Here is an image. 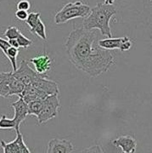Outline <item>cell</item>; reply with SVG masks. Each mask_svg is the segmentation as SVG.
Returning <instances> with one entry per match:
<instances>
[{
    "instance_id": "cell-8",
    "label": "cell",
    "mask_w": 152,
    "mask_h": 153,
    "mask_svg": "<svg viewBox=\"0 0 152 153\" xmlns=\"http://www.w3.org/2000/svg\"><path fill=\"white\" fill-rule=\"evenodd\" d=\"M74 146L65 139H52L48 144L46 153H72Z\"/></svg>"
},
{
    "instance_id": "cell-7",
    "label": "cell",
    "mask_w": 152,
    "mask_h": 153,
    "mask_svg": "<svg viewBox=\"0 0 152 153\" xmlns=\"http://www.w3.org/2000/svg\"><path fill=\"white\" fill-rule=\"evenodd\" d=\"M13 75L18 80H20L25 86H27L31 84L39 74H38L36 71H34L33 68L30 67L26 60H22L20 64V67L17 68L16 71H13Z\"/></svg>"
},
{
    "instance_id": "cell-32",
    "label": "cell",
    "mask_w": 152,
    "mask_h": 153,
    "mask_svg": "<svg viewBox=\"0 0 152 153\" xmlns=\"http://www.w3.org/2000/svg\"><path fill=\"white\" fill-rule=\"evenodd\" d=\"M151 3H152V0H151Z\"/></svg>"
},
{
    "instance_id": "cell-13",
    "label": "cell",
    "mask_w": 152,
    "mask_h": 153,
    "mask_svg": "<svg viewBox=\"0 0 152 153\" xmlns=\"http://www.w3.org/2000/svg\"><path fill=\"white\" fill-rule=\"evenodd\" d=\"M9 88H10V95L16 94L18 96H21V94L24 90L25 85L20 80H18L16 77L13 75V72H12V76L9 82Z\"/></svg>"
},
{
    "instance_id": "cell-10",
    "label": "cell",
    "mask_w": 152,
    "mask_h": 153,
    "mask_svg": "<svg viewBox=\"0 0 152 153\" xmlns=\"http://www.w3.org/2000/svg\"><path fill=\"white\" fill-rule=\"evenodd\" d=\"M112 145L114 146L121 148L122 152H135L137 147L136 140L131 135L124 134L112 140Z\"/></svg>"
},
{
    "instance_id": "cell-11",
    "label": "cell",
    "mask_w": 152,
    "mask_h": 153,
    "mask_svg": "<svg viewBox=\"0 0 152 153\" xmlns=\"http://www.w3.org/2000/svg\"><path fill=\"white\" fill-rule=\"evenodd\" d=\"M47 96H49V95H47L43 91L39 90L38 88H35L33 85L29 84V85L25 86L23 92L21 94V96H19V97H22L24 100V101L27 104H28L32 101L43 100V99L46 98Z\"/></svg>"
},
{
    "instance_id": "cell-6",
    "label": "cell",
    "mask_w": 152,
    "mask_h": 153,
    "mask_svg": "<svg viewBox=\"0 0 152 153\" xmlns=\"http://www.w3.org/2000/svg\"><path fill=\"white\" fill-rule=\"evenodd\" d=\"M35 88H38L39 90L43 91L47 95H58L60 93V89L58 84L54 81L49 79L46 76L38 75L33 82L31 83Z\"/></svg>"
},
{
    "instance_id": "cell-18",
    "label": "cell",
    "mask_w": 152,
    "mask_h": 153,
    "mask_svg": "<svg viewBox=\"0 0 152 153\" xmlns=\"http://www.w3.org/2000/svg\"><path fill=\"white\" fill-rule=\"evenodd\" d=\"M31 33L33 34H36L40 38H42L43 40H46L47 39V34H46V29H45V26H44V22H42V20H40L38 23L32 28Z\"/></svg>"
},
{
    "instance_id": "cell-26",
    "label": "cell",
    "mask_w": 152,
    "mask_h": 153,
    "mask_svg": "<svg viewBox=\"0 0 152 153\" xmlns=\"http://www.w3.org/2000/svg\"><path fill=\"white\" fill-rule=\"evenodd\" d=\"M12 76V72H0V84L9 82Z\"/></svg>"
},
{
    "instance_id": "cell-3",
    "label": "cell",
    "mask_w": 152,
    "mask_h": 153,
    "mask_svg": "<svg viewBox=\"0 0 152 153\" xmlns=\"http://www.w3.org/2000/svg\"><path fill=\"white\" fill-rule=\"evenodd\" d=\"M91 8L81 1L67 3L54 16V22L57 25L64 24L74 18H85L90 13Z\"/></svg>"
},
{
    "instance_id": "cell-29",
    "label": "cell",
    "mask_w": 152,
    "mask_h": 153,
    "mask_svg": "<svg viewBox=\"0 0 152 153\" xmlns=\"http://www.w3.org/2000/svg\"><path fill=\"white\" fill-rule=\"evenodd\" d=\"M8 41H9V44L10 45V47L16 48V49H19V48H20L19 43H18L16 38H15V39H10V40H8Z\"/></svg>"
},
{
    "instance_id": "cell-5",
    "label": "cell",
    "mask_w": 152,
    "mask_h": 153,
    "mask_svg": "<svg viewBox=\"0 0 152 153\" xmlns=\"http://www.w3.org/2000/svg\"><path fill=\"white\" fill-rule=\"evenodd\" d=\"M98 45L100 48L107 50L117 49L121 51H128L133 46V40L127 36L123 38H105L99 40Z\"/></svg>"
},
{
    "instance_id": "cell-12",
    "label": "cell",
    "mask_w": 152,
    "mask_h": 153,
    "mask_svg": "<svg viewBox=\"0 0 152 153\" xmlns=\"http://www.w3.org/2000/svg\"><path fill=\"white\" fill-rule=\"evenodd\" d=\"M11 106L15 111V116L14 119L16 121L17 123L21 125L22 122L26 120L27 116L28 115V107L27 104L24 101V100L22 97H19L16 101L11 104Z\"/></svg>"
},
{
    "instance_id": "cell-4",
    "label": "cell",
    "mask_w": 152,
    "mask_h": 153,
    "mask_svg": "<svg viewBox=\"0 0 152 153\" xmlns=\"http://www.w3.org/2000/svg\"><path fill=\"white\" fill-rule=\"evenodd\" d=\"M60 108V100L58 95H49L44 99V106L37 117L39 124H44L48 121L53 119L58 115Z\"/></svg>"
},
{
    "instance_id": "cell-31",
    "label": "cell",
    "mask_w": 152,
    "mask_h": 153,
    "mask_svg": "<svg viewBox=\"0 0 152 153\" xmlns=\"http://www.w3.org/2000/svg\"><path fill=\"white\" fill-rule=\"evenodd\" d=\"M122 153H135V152H122Z\"/></svg>"
},
{
    "instance_id": "cell-14",
    "label": "cell",
    "mask_w": 152,
    "mask_h": 153,
    "mask_svg": "<svg viewBox=\"0 0 152 153\" xmlns=\"http://www.w3.org/2000/svg\"><path fill=\"white\" fill-rule=\"evenodd\" d=\"M0 144H1V147L4 151V153H21L20 146L16 138L11 142H5L4 140H1Z\"/></svg>"
},
{
    "instance_id": "cell-21",
    "label": "cell",
    "mask_w": 152,
    "mask_h": 153,
    "mask_svg": "<svg viewBox=\"0 0 152 153\" xmlns=\"http://www.w3.org/2000/svg\"><path fill=\"white\" fill-rule=\"evenodd\" d=\"M20 33H21V31L19 29H17L16 27H9L6 29L4 35V37L10 40V39H15V38H18Z\"/></svg>"
},
{
    "instance_id": "cell-9",
    "label": "cell",
    "mask_w": 152,
    "mask_h": 153,
    "mask_svg": "<svg viewBox=\"0 0 152 153\" xmlns=\"http://www.w3.org/2000/svg\"><path fill=\"white\" fill-rule=\"evenodd\" d=\"M30 62L34 66L35 71L38 74L46 76V73L52 66L53 60L48 55H39L30 59Z\"/></svg>"
},
{
    "instance_id": "cell-24",
    "label": "cell",
    "mask_w": 152,
    "mask_h": 153,
    "mask_svg": "<svg viewBox=\"0 0 152 153\" xmlns=\"http://www.w3.org/2000/svg\"><path fill=\"white\" fill-rule=\"evenodd\" d=\"M31 8V4L28 0H21L17 3V10L27 11Z\"/></svg>"
},
{
    "instance_id": "cell-2",
    "label": "cell",
    "mask_w": 152,
    "mask_h": 153,
    "mask_svg": "<svg viewBox=\"0 0 152 153\" xmlns=\"http://www.w3.org/2000/svg\"><path fill=\"white\" fill-rule=\"evenodd\" d=\"M116 13V8L113 4H98L93 7L88 16L84 18L82 27L86 30L98 29L103 36L112 38L110 21Z\"/></svg>"
},
{
    "instance_id": "cell-20",
    "label": "cell",
    "mask_w": 152,
    "mask_h": 153,
    "mask_svg": "<svg viewBox=\"0 0 152 153\" xmlns=\"http://www.w3.org/2000/svg\"><path fill=\"white\" fill-rule=\"evenodd\" d=\"M16 139L18 140V143H19V146H20V152H21V153H32L31 151L29 150V148L27 147L25 141H24L23 135L21 133V130H17L16 131Z\"/></svg>"
},
{
    "instance_id": "cell-15",
    "label": "cell",
    "mask_w": 152,
    "mask_h": 153,
    "mask_svg": "<svg viewBox=\"0 0 152 153\" xmlns=\"http://www.w3.org/2000/svg\"><path fill=\"white\" fill-rule=\"evenodd\" d=\"M0 128L3 129H11L14 128L16 131L20 130V124L14 118H8L3 115L0 118Z\"/></svg>"
},
{
    "instance_id": "cell-17",
    "label": "cell",
    "mask_w": 152,
    "mask_h": 153,
    "mask_svg": "<svg viewBox=\"0 0 152 153\" xmlns=\"http://www.w3.org/2000/svg\"><path fill=\"white\" fill-rule=\"evenodd\" d=\"M18 55H19V49H16V48H13V47L9 48L5 55L7 59L10 61L11 65H12V68H13V71L17 70L16 59Z\"/></svg>"
},
{
    "instance_id": "cell-19",
    "label": "cell",
    "mask_w": 152,
    "mask_h": 153,
    "mask_svg": "<svg viewBox=\"0 0 152 153\" xmlns=\"http://www.w3.org/2000/svg\"><path fill=\"white\" fill-rule=\"evenodd\" d=\"M40 16H41V13L40 12H36V13L32 12V13L28 14V16H27L26 22H27V24L30 27L31 29L34 27L38 24V22L41 20Z\"/></svg>"
},
{
    "instance_id": "cell-28",
    "label": "cell",
    "mask_w": 152,
    "mask_h": 153,
    "mask_svg": "<svg viewBox=\"0 0 152 153\" xmlns=\"http://www.w3.org/2000/svg\"><path fill=\"white\" fill-rule=\"evenodd\" d=\"M9 95V88L5 84H0V96L7 97Z\"/></svg>"
},
{
    "instance_id": "cell-16",
    "label": "cell",
    "mask_w": 152,
    "mask_h": 153,
    "mask_svg": "<svg viewBox=\"0 0 152 153\" xmlns=\"http://www.w3.org/2000/svg\"><path fill=\"white\" fill-rule=\"evenodd\" d=\"M43 106H44V99L28 103L27 104L28 115H34V116L38 117L40 111L43 109Z\"/></svg>"
},
{
    "instance_id": "cell-30",
    "label": "cell",
    "mask_w": 152,
    "mask_h": 153,
    "mask_svg": "<svg viewBox=\"0 0 152 153\" xmlns=\"http://www.w3.org/2000/svg\"><path fill=\"white\" fill-rule=\"evenodd\" d=\"M114 0H105V4H113Z\"/></svg>"
},
{
    "instance_id": "cell-1",
    "label": "cell",
    "mask_w": 152,
    "mask_h": 153,
    "mask_svg": "<svg viewBox=\"0 0 152 153\" xmlns=\"http://www.w3.org/2000/svg\"><path fill=\"white\" fill-rule=\"evenodd\" d=\"M98 38L94 30L76 28L68 35L65 44L70 61L92 77L100 76L115 64L110 52L98 45Z\"/></svg>"
},
{
    "instance_id": "cell-25",
    "label": "cell",
    "mask_w": 152,
    "mask_h": 153,
    "mask_svg": "<svg viewBox=\"0 0 152 153\" xmlns=\"http://www.w3.org/2000/svg\"><path fill=\"white\" fill-rule=\"evenodd\" d=\"M10 48V45L9 44V41H7L6 39L0 38V49L2 50V52L4 54V55L7 53V50Z\"/></svg>"
},
{
    "instance_id": "cell-23",
    "label": "cell",
    "mask_w": 152,
    "mask_h": 153,
    "mask_svg": "<svg viewBox=\"0 0 152 153\" xmlns=\"http://www.w3.org/2000/svg\"><path fill=\"white\" fill-rule=\"evenodd\" d=\"M79 153H104V151L102 148L100 147V146L99 145H93L90 147L83 149Z\"/></svg>"
},
{
    "instance_id": "cell-27",
    "label": "cell",
    "mask_w": 152,
    "mask_h": 153,
    "mask_svg": "<svg viewBox=\"0 0 152 153\" xmlns=\"http://www.w3.org/2000/svg\"><path fill=\"white\" fill-rule=\"evenodd\" d=\"M28 13L25 10H17L16 12V17L20 21H27Z\"/></svg>"
},
{
    "instance_id": "cell-22",
    "label": "cell",
    "mask_w": 152,
    "mask_h": 153,
    "mask_svg": "<svg viewBox=\"0 0 152 153\" xmlns=\"http://www.w3.org/2000/svg\"><path fill=\"white\" fill-rule=\"evenodd\" d=\"M18 43H19V46L20 48H23V49H26L30 47L32 44H33V41L29 38H27V37H25L22 33L19 34L18 38H16Z\"/></svg>"
}]
</instances>
